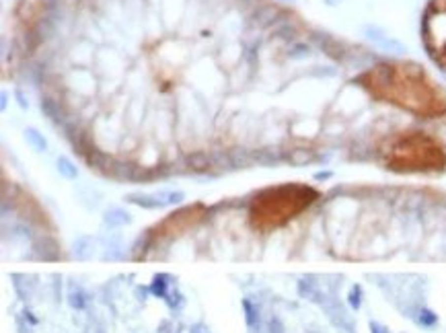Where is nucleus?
I'll use <instances>...</instances> for the list:
<instances>
[{"mask_svg": "<svg viewBox=\"0 0 446 333\" xmlns=\"http://www.w3.org/2000/svg\"><path fill=\"white\" fill-rule=\"evenodd\" d=\"M360 83L376 99L395 103L419 118H436L446 111V95L416 64H379Z\"/></svg>", "mask_w": 446, "mask_h": 333, "instance_id": "obj_1", "label": "nucleus"}, {"mask_svg": "<svg viewBox=\"0 0 446 333\" xmlns=\"http://www.w3.org/2000/svg\"><path fill=\"white\" fill-rule=\"evenodd\" d=\"M315 198V191L300 185H280L257 193L251 202V220L259 228L284 224L296 212H300Z\"/></svg>", "mask_w": 446, "mask_h": 333, "instance_id": "obj_2", "label": "nucleus"}, {"mask_svg": "<svg viewBox=\"0 0 446 333\" xmlns=\"http://www.w3.org/2000/svg\"><path fill=\"white\" fill-rule=\"evenodd\" d=\"M444 163V154L424 134H414L401 138L393 146L391 169H436Z\"/></svg>", "mask_w": 446, "mask_h": 333, "instance_id": "obj_3", "label": "nucleus"}, {"mask_svg": "<svg viewBox=\"0 0 446 333\" xmlns=\"http://www.w3.org/2000/svg\"><path fill=\"white\" fill-rule=\"evenodd\" d=\"M424 39L434 60L446 66V0H432L424 17Z\"/></svg>", "mask_w": 446, "mask_h": 333, "instance_id": "obj_4", "label": "nucleus"}, {"mask_svg": "<svg viewBox=\"0 0 446 333\" xmlns=\"http://www.w3.org/2000/svg\"><path fill=\"white\" fill-rule=\"evenodd\" d=\"M48 4H50V0H21L19 8H17V17L21 19V23L31 25V23H35L45 13V6Z\"/></svg>", "mask_w": 446, "mask_h": 333, "instance_id": "obj_5", "label": "nucleus"}, {"mask_svg": "<svg viewBox=\"0 0 446 333\" xmlns=\"http://www.w3.org/2000/svg\"><path fill=\"white\" fill-rule=\"evenodd\" d=\"M25 138H27V140H29L33 146L37 148V151H45V140H43V138H41L35 130H27V132H25Z\"/></svg>", "mask_w": 446, "mask_h": 333, "instance_id": "obj_6", "label": "nucleus"}, {"mask_svg": "<svg viewBox=\"0 0 446 333\" xmlns=\"http://www.w3.org/2000/svg\"><path fill=\"white\" fill-rule=\"evenodd\" d=\"M436 321H438V317L434 315L430 308H421V311H419V323H421V325L432 327L434 323H436Z\"/></svg>", "mask_w": 446, "mask_h": 333, "instance_id": "obj_7", "label": "nucleus"}, {"mask_svg": "<svg viewBox=\"0 0 446 333\" xmlns=\"http://www.w3.org/2000/svg\"><path fill=\"white\" fill-rule=\"evenodd\" d=\"M58 169L66 177H74L76 175V169H72V165H70V160H68V158H60L58 160Z\"/></svg>", "mask_w": 446, "mask_h": 333, "instance_id": "obj_8", "label": "nucleus"}, {"mask_svg": "<svg viewBox=\"0 0 446 333\" xmlns=\"http://www.w3.org/2000/svg\"><path fill=\"white\" fill-rule=\"evenodd\" d=\"M362 290H360V286H354L352 292H350V304L354 308H360V303H362Z\"/></svg>", "mask_w": 446, "mask_h": 333, "instance_id": "obj_9", "label": "nucleus"}, {"mask_svg": "<svg viewBox=\"0 0 446 333\" xmlns=\"http://www.w3.org/2000/svg\"><path fill=\"white\" fill-rule=\"evenodd\" d=\"M243 308H245V313H247V323H249V325H255V308L251 306L249 301L243 303Z\"/></svg>", "mask_w": 446, "mask_h": 333, "instance_id": "obj_10", "label": "nucleus"}, {"mask_svg": "<svg viewBox=\"0 0 446 333\" xmlns=\"http://www.w3.org/2000/svg\"><path fill=\"white\" fill-rule=\"evenodd\" d=\"M269 333H284V325L278 317H271L269 321Z\"/></svg>", "mask_w": 446, "mask_h": 333, "instance_id": "obj_11", "label": "nucleus"}, {"mask_svg": "<svg viewBox=\"0 0 446 333\" xmlns=\"http://www.w3.org/2000/svg\"><path fill=\"white\" fill-rule=\"evenodd\" d=\"M370 331H372V333H387L383 327H379L376 323H370Z\"/></svg>", "mask_w": 446, "mask_h": 333, "instance_id": "obj_12", "label": "nucleus"}]
</instances>
